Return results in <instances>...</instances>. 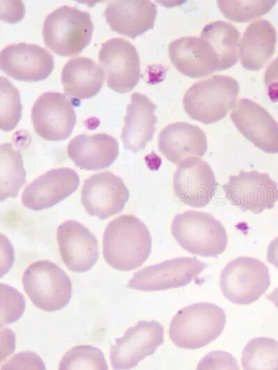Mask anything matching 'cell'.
Masks as SVG:
<instances>
[{
    "instance_id": "32",
    "label": "cell",
    "mask_w": 278,
    "mask_h": 370,
    "mask_svg": "<svg viewBox=\"0 0 278 370\" xmlns=\"http://www.w3.org/2000/svg\"><path fill=\"white\" fill-rule=\"evenodd\" d=\"M1 326L18 320L24 313L26 302L23 295L8 285L1 283Z\"/></svg>"
},
{
    "instance_id": "15",
    "label": "cell",
    "mask_w": 278,
    "mask_h": 370,
    "mask_svg": "<svg viewBox=\"0 0 278 370\" xmlns=\"http://www.w3.org/2000/svg\"><path fill=\"white\" fill-rule=\"evenodd\" d=\"M1 69L21 81H39L47 78L54 67L53 55L34 44L21 42L5 47L0 53Z\"/></svg>"
},
{
    "instance_id": "6",
    "label": "cell",
    "mask_w": 278,
    "mask_h": 370,
    "mask_svg": "<svg viewBox=\"0 0 278 370\" xmlns=\"http://www.w3.org/2000/svg\"><path fill=\"white\" fill-rule=\"evenodd\" d=\"M22 284L32 303L46 312L65 308L72 296V283L56 264L49 260L31 263L24 271Z\"/></svg>"
},
{
    "instance_id": "14",
    "label": "cell",
    "mask_w": 278,
    "mask_h": 370,
    "mask_svg": "<svg viewBox=\"0 0 278 370\" xmlns=\"http://www.w3.org/2000/svg\"><path fill=\"white\" fill-rule=\"evenodd\" d=\"M129 197V190L122 179L110 171L86 178L81 193V203L87 213L101 219L121 212Z\"/></svg>"
},
{
    "instance_id": "5",
    "label": "cell",
    "mask_w": 278,
    "mask_h": 370,
    "mask_svg": "<svg viewBox=\"0 0 278 370\" xmlns=\"http://www.w3.org/2000/svg\"><path fill=\"white\" fill-rule=\"evenodd\" d=\"M171 233L177 243L193 255L216 257L227 245L224 227L208 212L187 210L175 215Z\"/></svg>"
},
{
    "instance_id": "12",
    "label": "cell",
    "mask_w": 278,
    "mask_h": 370,
    "mask_svg": "<svg viewBox=\"0 0 278 370\" xmlns=\"http://www.w3.org/2000/svg\"><path fill=\"white\" fill-rule=\"evenodd\" d=\"M164 342L163 326L156 321H140L129 328L111 346L110 360L114 369L134 368L152 355Z\"/></svg>"
},
{
    "instance_id": "24",
    "label": "cell",
    "mask_w": 278,
    "mask_h": 370,
    "mask_svg": "<svg viewBox=\"0 0 278 370\" xmlns=\"http://www.w3.org/2000/svg\"><path fill=\"white\" fill-rule=\"evenodd\" d=\"M276 42L277 33L270 22L259 19L250 24L238 44L242 66L252 71L263 68L274 54Z\"/></svg>"
},
{
    "instance_id": "28",
    "label": "cell",
    "mask_w": 278,
    "mask_h": 370,
    "mask_svg": "<svg viewBox=\"0 0 278 370\" xmlns=\"http://www.w3.org/2000/svg\"><path fill=\"white\" fill-rule=\"evenodd\" d=\"M244 369H278V342L268 337H256L245 346L241 357Z\"/></svg>"
},
{
    "instance_id": "35",
    "label": "cell",
    "mask_w": 278,
    "mask_h": 370,
    "mask_svg": "<svg viewBox=\"0 0 278 370\" xmlns=\"http://www.w3.org/2000/svg\"><path fill=\"white\" fill-rule=\"evenodd\" d=\"M267 260L278 269V236L268 245Z\"/></svg>"
},
{
    "instance_id": "4",
    "label": "cell",
    "mask_w": 278,
    "mask_h": 370,
    "mask_svg": "<svg viewBox=\"0 0 278 370\" xmlns=\"http://www.w3.org/2000/svg\"><path fill=\"white\" fill-rule=\"evenodd\" d=\"M93 24L88 12L63 6L45 18L42 27L46 46L61 56L80 53L90 43Z\"/></svg>"
},
{
    "instance_id": "16",
    "label": "cell",
    "mask_w": 278,
    "mask_h": 370,
    "mask_svg": "<svg viewBox=\"0 0 278 370\" xmlns=\"http://www.w3.org/2000/svg\"><path fill=\"white\" fill-rule=\"evenodd\" d=\"M230 118L254 146L268 153H278V124L263 107L251 99H240Z\"/></svg>"
},
{
    "instance_id": "7",
    "label": "cell",
    "mask_w": 278,
    "mask_h": 370,
    "mask_svg": "<svg viewBox=\"0 0 278 370\" xmlns=\"http://www.w3.org/2000/svg\"><path fill=\"white\" fill-rule=\"evenodd\" d=\"M270 285L268 267L254 258L238 257L229 262L220 274L222 294L229 301L238 305L256 301Z\"/></svg>"
},
{
    "instance_id": "19",
    "label": "cell",
    "mask_w": 278,
    "mask_h": 370,
    "mask_svg": "<svg viewBox=\"0 0 278 370\" xmlns=\"http://www.w3.org/2000/svg\"><path fill=\"white\" fill-rule=\"evenodd\" d=\"M79 183V176L72 169L49 170L26 186L22 203L33 210L51 208L76 191Z\"/></svg>"
},
{
    "instance_id": "3",
    "label": "cell",
    "mask_w": 278,
    "mask_h": 370,
    "mask_svg": "<svg viewBox=\"0 0 278 370\" xmlns=\"http://www.w3.org/2000/svg\"><path fill=\"white\" fill-rule=\"evenodd\" d=\"M238 94L239 84L235 78L215 75L189 87L183 98V108L191 119L213 124L236 107Z\"/></svg>"
},
{
    "instance_id": "23",
    "label": "cell",
    "mask_w": 278,
    "mask_h": 370,
    "mask_svg": "<svg viewBox=\"0 0 278 370\" xmlns=\"http://www.w3.org/2000/svg\"><path fill=\"white\" fill-rule=\"evenodd\" d=\"M67 155L81 169L96 171L111 166L119 155V144L106 133L80 134L70 140Z\"/></svg>"
},
{
    "instance_id": "22",
    "label": "cell",
    "mask_w": 278,
    "mask_h": 370,
    "mask_svg": "<svg viewBox=\"0 0 278 370\" xmlns=\"http://www.w3.org/2000/svg\"><path fill=\"white\" fill-rule=\"evenodd\" d=\"M158 146L170 162L177 164L188 157L204 156L207 139L198 126L178 121L168 124L160 132Z\"/></svg>"
},
{
    "instance_id": "8",
    "label": "cell",
    "mask_w": 278,
    "mask_h": 370,
    "mask_svg": "<svg viewBox=\"0 0 278 370\" xmlns=\"http://www.w3.org/2000/svg\"><path fill=\"white\" fill-rule=\"evenodd\" d=\"M98 59L104 72L107 86L118 93H126L140 78V59L134 45L122 37L102 43Z\"/></svg>"
},
{
    "instance_id": "36",
    "label": "cell",
    "mask_w": 278,
    "mask_h": 370,
    "mask_svg": "<svg viewBox=\"0 0 278 370\" xmlns=\"http://www.w3.org/2000/svg\"><path fill=\"white\" fill-rule=\"evenodd\" d=\"M267 298L272 301L274 305L278 308V287L276 288L272 293L267 296Z\"/></svg>"
},
{
    "instance_id": "1",
    "label": "cell",
    "mask_w": 278,
    "mask_h": 370,
    "mask_svg": "<svg viewBox=\"0 0 278 370\" xmlns=\"http://www.w3.org/2000/svg\"><path fill=\"white\" fill-rule=\"evenodd\" d=\"M152 251V237L146 225L132 215L109 222L103 235V256L113 268L131 271L140 267Z\"/></svg>"
},
{
    "instance_id": "33",
    "label": "cell",
    "mask_w": 278,
    "mask_h": 370,
    "mask_svg": "<svg viewBox=\"0 0 278 370\" xmlns=\"http://www.w3.org/2000/svg\"><path fill=\"white\" fill-rule=\"evenodd\" d=\"M1 369H46L41 358L32 351L15 355L1 366Z\"/></svg>"
},
{
    "instance_id": "26",
    "label": "cell",
    "mask_w": 278,
    "mask_h": 370,
    "mask_svg": "<svg viewBox=\"0 0 278 370\" xmlns=\"http://www.w3.org/2000/svg\"><path fill=\"white\" fill-rule=\"evenodd\" d=\"M200 35L206 37L216 51L222 70L237 62L240 33L234 26L224 21L211 22L202 28Z\"/></svg>"
},
{
    "instance_id": "10",
    "label": "cell",
    "mask_w": 278,
    "mask_h": 370,
    "mask_svg": "<svg viewBox=\"0 0 278 370\" xmlns=\"http://www.w3.org/2000/svg\"><path fill=\"white\" fill-rule=\"evenodd\" d=\"M206 266L196 258H176L135 272L126 287L147 292L183 287L190 283Z\"/></svg>"
},
{
    "instance_id": "11",
    "label": "cell",
    "mask_w": 278,
    "mask_h": 370,
    "mask_svg": "<svg viewBox=\"0 0 278 370\" xmlns=\"http://www.w3.org/2000/svg\"><path fill=\"white\" fill-rule=\"evenodd\" d=\"M31 121L35 133L43 139L62 141L71 135L76 122V115L65 94L47 92L34 103Z\"/></svg>"
},
{
    "instance_id": "25",
    "label": "cell",
    "mask_w": 278,
    "mask_h": 370,
    "mask_svg": "<svg viewBox=\"0 0 278 370\" xmlns=\"http://www.w3.org/2000/svg\"><path fill=\"white\" fill-rule=\"evenodd\" d=\"M104 72L92 59L75 57L63 67L61 82L71 100L80 101L95 96L101 89Z\"/></svg>"
},
{
    "instance_id": "20",
    "label": "cell",
    "mask_w": 278,
    "mask_h": 370,
    "mask_svg": "<svg viewBox=\"0 0 278 370\" xmlns=\"http://www.w3.org/2000/svg\"><path fill=\"white\" fill-rule=\"evenodd\" d=\"M156 15V6L147 0L113 1L104 10L110 28L131 39L152 29Z\"/></svg>"
},
{
    "instance_id": "31",
    "label": "cell",
    "mask_w": 278,
    "mask_h": 370,
    "mask_svg": "<svg viewBox=\"0 0 278 370\" xmlns=\"http://www.w3.org/2000/svg\"><path fill=\"white\" fill-rule=\"evenodd\" d=\"M0 126L3 131H10L18 124L22 106L19 90L8 79L0 78Z\"/></svg>"
},
{
    "instance_id": "30",
    "label": "cell",
    "mask_w": 278,
    "mask_h": 370,
    "mask_svg": "<svg viewBox=\"0 0 278 370\" xmlns=\"http://www.w3.org/2000/svg\"><path fill=\"white\" fill-rule=\"evenodd\" d=\"M276 1H217L222 14L235 22H247L268 12Z\"/></svg>"
},
{
    "instance_id": "29",
    "label": "cell",
    "mask_w": 278,
    "mask_h": 370,
    "mask_svg": "<svg viewBox=\"0 0 278 370\" xmlns=\"http://www.w3.org/2000/svg\"><path fill=\"white\" fill-rule=\"evenodd\" d=\"M58 369L107 370L108 365L101 350L90 345H80L70 348L63 355Z\"/></svg>"
},
{
    "instance_id": "2",
    "label": "cell",
    "mask_w": 278,
    "mask_h": 370,
    "mask_svg": "<svg viewBox=\"0 0 278 370\" xmlns=\"http://www.w3.org/2000/svg\"><path fill=\"white\" fill-rule=\"evenodd\" d=\"M226 314L217 305L200 302L179 310L173 317L169 335L178 347L202 348L215 340L223 331Z\"/></svg>"
},
{
    "instance_id": "34",
    "label": "cell",
    "mask_w": 278,
    "mask_h": 370,
    "mask_svg": "<svg viewBox=\"0 0 278 370\" xmlns=\"http://www.w3.org/2000/svg\"><path fill=\"white\" fill-rule=\"evenodd\" d=\"M264 83L270 100L274 103L278 102V57L266 68Z\"/></svg>"
},
{
    "instance_id": "13",
    "label": "cell",
    "mask_w": 278,
    "mask_h": 370,
    "mask_svg": "<svg viewBox=\"0 0 278 370\" xmlns=\"http://www.w3.org/2000/svg\"><path fill=\"white\" fill-rule=\"evenodd\" d=\"M218 185L211 166L196 157L180 161L173 176L176 198L191 208L206 206L214 196Z\"/></svg>"
},
{
    "instance_id": "18",
    "label": "cell",
    "mask_w": 278,
    "mask_h": 370,
    "mask_svg": "<svg viewBox=\"0 0 278 370\" xmlns=\"http://www.w3.org/2000/svg\"><path fill=\"white\" fill-rule=\"evenodd\" d=\"M57 242L62 260L72 271H87L98 260L97 238L88 228L76 221H65L58 226Z\"/></svg>"
},
{
    "instance_id": "27",
    "label": "cell",
    "mask_w": 278,
    "mask_h": 370,
    "mask_svg": "<svg viewBox=\"0 0 278 370\" xmlns=\"http://www.w3.org/2000/svg\"><path fill=\"white\" fill-rule=\"evenodd\" d=\"M0 182L1 201L17 196L26 183L22 156L10 143L0 146Z\"/></svg>"
},
{
    "instance_id": "17",
    "label": "cell",
    "mask_w": 278,
    "mask_h": 370,
    "mask_svg": "<svg viewBox=\"0 0 278 370\" xmlns=\"http://www.w3.org/2000/svg\"><path fill=\"white\" fill-rule=\"evenodd\" d=\"M168 54L177 70L190 78H203L222 70L216 51L201 35L172 41L168 46Z\"/></svg>"
},
{
    "instance_id": "21",
    "label": "cell",
    "mask_w": 278,
    "mask_h": 370,
    "mask_svg": "<svg viewBox=\"0 0 278 370\" xmlns=\"http://www.w3.org/2000/svg\"><path fill=\"white\" fill-rule=\"evenodd\" d=\"M126 106L121 140L125 150L136 153L145 148L154 137L157 117L156 105L145 94L135 92Z\"/></svg>"
},
{
    "instance_id": "9",
    "label": "cell",
    "mask_w": 278,
    "mask_h": 370,
    "mask_svg": "<svg viewBox=\"0 0 278 370\" xmlns=\"http://www.w3.org/2000/svg\"><path fill=\"white\" fill-rule=\"evenodd\" d=\"M229 202L243 211L261 213L274 208L278 201V186L267 173L256 170H240L237 176H231L222 185Z\"/></svg>"
}]
</instances>
